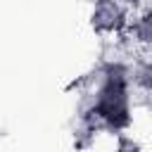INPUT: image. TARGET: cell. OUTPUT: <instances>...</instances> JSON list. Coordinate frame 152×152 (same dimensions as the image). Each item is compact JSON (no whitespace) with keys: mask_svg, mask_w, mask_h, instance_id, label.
<instances>
[{"mask_svg":"<svg viewBox=\"0 0 152 152\" xmlns=\"http://www.w3.org/2000/svg\"><path fill=\"white\" fill-rule=\"evenodd\" d=\"M126 31L133 33V40H135L138 45L152 50V2H150V5L135 17L133 24H128Z\"/></svg>","mask_w":152,"mask_h":152,"instance_id":"cell-2","label":"cell"},{"mask_svg":"<svg viewBox=\"0 0 152 152\" xmlns=\"http://www.w3.org/2000/svg\"><path fill=\"white\" fill-rule=\"evenodd\" d=\"M131 69V83L145 93H152V62L150 59H138Z\"/></svg>","mask_w":152,"mask_h":152,"instance_id":"cell-3","label":"cell"},{"mask_svg":"<svg viewBox=\"0 0 152 152\" xmlns=\"http://www.w3.org/2000/svg\"><path fill=\"white\" fill-rule=\"evenodd\" d=\"M90 28L97 36H124L128 28L126 5L119 0H95L90 10Z\"/></svg>","mask_w":152,"mask_h":152,"instance_id":"cell-1","label":"cell"},{"mask_svg":"<svg viewBox=\"0 0 152 152\" xmlns=\"http://www.w3.org/2000/svg\"><path fill=\"white\" fill-rule=\"evenodd\" d=\"M119 2H124V5H126V7H128V5H138V2H140V0H119Z\"/></svg>","mask_w":152,"mask_h":152,"instance_id":"cell-4","label":"cell"}]
</instances>
